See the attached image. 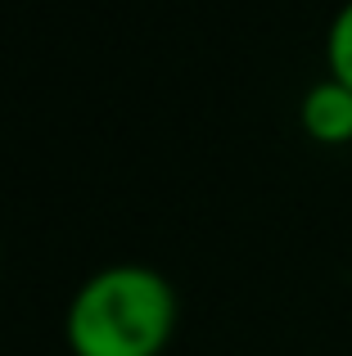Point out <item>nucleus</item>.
<instances>
[{"mask_svg": "<svg viewBox=\"0 0 352 356\" xmlns=\"http://www.w3.org/2000/svg\"><path fill=\"white\" fill-rule=\"evenodd\" d=\"M176 289L145 261H113L77 284L63 312L72 356H163L176 334Z\"/></svg>", "mask_w": 352, "mask_h": 356, "instance_id": "1", "label": "nucleus"}, {"mask_svg": "<svg viewBox=\"0 0 352 356\" xmlns=\"http://www.w3.org/2000/svg\"><path fill=\"white\" fill-rule=\"evenodd\" d=\"M298 122L317 145H348L352 140V90L339 86L335 77L307 86L298 104Z\"/></svg>", "mask_w": 352, "mask_h": 356, "instance_id": "2", "label": "nucleus"}, {"mask_svg": "<svg viewBox=\"0 0 352 356\" xmlns=\"http://www.w3.org/2000/svg\"><path fill=\"white\" fill-rule=\"evenodd\" d=\"M326 63H330V77L352 90V0L335 14V23L326 32Z\"/></svg>", "mask_w": 352, "mask_h": 356, "instance_id": "3", "label": "nucleus"}]
</instances>
